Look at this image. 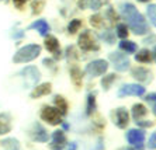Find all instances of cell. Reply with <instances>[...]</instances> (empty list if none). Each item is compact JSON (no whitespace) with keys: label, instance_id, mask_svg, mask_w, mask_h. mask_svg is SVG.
Listing matches in <instances>:
<instances>
[{"label":"cell","instance_id":"cell-1","mask_svg":"<svg viewBox=\"0 0 156 150\" xmlns=\"http://www.w3.org/2000/svg\"><path fill=\"white\" fill-rule=\"evenodd\" d=\"M121 14H122L124 20L127 21L128 27H129L131 31L135 35H145L149 31V27H148V22H146L145 17L135 9L134 4H131V3L122 4Z\"/></svg>","mask_w":156,"mask_h":150},{"label":"cell","instance_id":"cell-2","mask_svg":"<svg viewBox=\"0 0 156 150\" xmlns=\"http://www.w3.org/2000/svg\"><path fill=\"white\" fill-rule=\"evenodd\" d=\"M41 53V46L37 44L26 45L21 49H18L13 56V62L14 63H27L34 60L35 58H38Z\"/></svg>","mask_w":156,"mask_h":150},{"label":"cell","instance_id":"cell-3","mask_svg":"<svg viewBox=\"0 0 156 150\" xmlns=\"http://www.w3.org/2000/svg\"><path fill=\"white\" fill-rule=\"evenodd\" d=\"M79 46L84 52L98 51L100 49L97 41H96V37L91 34V31H83L82 32V35L79 37Z\"/></svg>","mask_w":156,"mask_h":150},{"label":"cell","instance_id":"cell-4","mask_svg":"<svg viewBox=\"0 0 156 150\" xmlns=\"http://www.w3.org/2000/svg\"><path fill=\"white\" fill-rule=\"evenodd\" d=\"M107 69H108V63L105 62L104 59H97V60H93L86 66V73L90 77H98L103 76L107 72Z\"/></svg>","mask_w":156,"mask_h":150},{"label":"cell","instance_id":"cell-5","mask_svg":"<svg viewBox=\"0 0 156 150\" xmlns=\"http://www.w3.org/2000/svg\"><path fill=\"white\" fill-rule=\"evenodd\" d=\"M41 118L49 125H59L62 122V114L59 112L58 108L54 107H44L41 111Z\"/></svg>","mask_w":156,"mask_h":150},{"label":"cell","instance_id":"cell-6","mask_svg":"<svg viewBox=\"0 0 156 150\" xmlns=\"http://www.w3.org/2000/svg\"><path fill=\"white\" fill-rule=\"evenodd\" d=\"M108 59L111 60V63H113L114 69L118 70V72H125L131 65L128 56L121 53V52H111L108 55Z\"/></svg>","mask_w":156,"mask_h":150},{"label":"cell","instance_id":"cell-7","mask_svg":"<svg viewBox=\"0 0 156 150\" xmlns=\"http://www.w3.org/2000/svg\"><path fill=\"white\" fill-rule=\"evenodd\" d=\"M20 74L26 79V86L27 87H33V86H35V83L40 80V77H41L40 70L37 69V67H34V66H27L26 69H23L21 72H20Z\"/></svg>","mask_w":156,"mask_h":150},{"label":"cell","instance_id":"cell-8","mask_svg":"<svg viewBox=\"0 0 156 150\" xmlns=\"http://www.w3.org/2000/svg\"><path fill=\"white\" fill-rule=\"evenodd\" d=\"M145 94V87H142L139 84H125L118 90V97L122 98V97H127V95H144Z\"/></svg>","mask_w":156,"mask_h":150},{"label":"cell","instance_id":"cell-9","mask_svg":"<svg viewBox=\"0 0 156 150\" xmlns=\"http://www.w3.org/2000/svg\"><path fill=\"white\" fill-rule=\"evenodd\" d=\"M131 74L135 80L141 81V83H151L152 81V73L149 72L145 67H141V66H136L131 70Z\"/></svg>","mask_w":156,"mask_h":150},{"label":"cell","instance_id":"cell-10","mask_svg":"<svg viewBox=\"0 0 156 150\" xmlns=\"http://www.w3.org/2000/svg\"><path fill=\"white\" fill-rule=\"evenodd\" d=\"M127 140L129 145H134V146H141L144 140H145V132L142 129H129L127 132Z\"/></svg>","mask_w":156,"mask_h":150},{"label":"cell","instance_id":"cell-11","mask_svg":"<svg viewBox=\"0 0 156 150\" xmlns=\"http://www.w3.org/2000/svg\"><path fill=\"white\" fill-rule=\"evenodd\" d=\"M66 143H68V140H66L65 133L62 131H56L52 135V142L49 145V147H51V150H63Z\"/></svg>","mask_w":156,"mask_h":150},{"label":"cell","instance_id":"cell-12","mask_svg":"<svg viewBox=\"0 0 156 150\" xmlns=\"http://www.w3.org/2000/svg\"><path fill=\"white\" fill-rule=\"evenodd\" d=\"M31 136H33V139L34 140H37V142H48V132H47V129L44 128L41 124H34V126H33V131H31Z\"/></svg>","mask_w":156,"mask_h":150},{"label":"cell","instance_id":"cell-13","mask_svg":"<svg viewBox=\"0 0 156 150\" xmlns=\"http://www.w3.org/2000/svg\"><path fill=\"white\" fill-rule=\"evenodd\" d=\"M128 122H129V115H128L127 110H125V108H118V110L115 111L114 124H115L118 128L124 129V128H127Z\"/></svg>","mask_w":156,"mask_h":150},{"label":"cell","instance_id":"cell-14","mask_svg":"<svg viewBox=\"0 0 156 150\" xmlns=\"http://www.w3.org/2000/svg\"><path fill=\"white\" fill-rule=\"evenodd\" d=\"M45 48H47L48 51L54 53L55 58H59L61 55V48H59V41L54 37V35H48L45 38Z\"/></svg>","mask_w":156,"mask_h":150},{"label":"cell","instance_id":"cell-15","mask_svg":"<svg viewBox=\"0 0 156 150\" xmlns=\"http://www.w3.org/2000/svg\"><path fill=\"white\" fill-rule=\"evenodd\" d=\"M52 90V86L49 83H42V84L37 86L35 88L31 93V98H38V97H42V95H48Z\"/></svg>","mask_w":156,"mask_h":150},{"label":"cell","instance_id":"cell-16","mask_svg":"<svg viewBox=\"0 0 156 150\" xmlns=\"http://www.w3.org/2000/svg\"><path fill=\"white\" fill-rule=\"evenodd\" d=\"M28 29H37L41 35H47L48 31H49V26H48V22L45 20H37L33 24H30Z\"/></svg>","mask_w":156,"mask_h":150},{"label":"cell","instance_id":"cell-17","mask_svg":"<svg viewBox=\"0 0 156 150\" xmlns=\"http://www.w3.org/2000/svg\"><path fill=\"white\" fill-rule=\"evenodd\" d=\"M11 131L10 115L7 114H0V135H6Z\"/></svg>","mask_w":156,"mask_h":150},{"label":"cell","instance_id":"cell-18","mask_svg":"<svg viewBox=\"0 0 156 150\" xmlns=\"http://www.w3.org/2000/svg\"><path fill=\"white\" fill-rule=\"evenodd\" d=\"M80 9H90V10H98L101 7V0H79L77 3Z\"/></svg>","mask_w":156,"mask_h":150},{"label":"cell","instance_id":"cell-19","mask_svg":"<svg viewBox=\"0 0 156 150\" xmlns=\"http://www.w3.org/2000/svg\"><path fill=\"white\" fill-rule=\"evenodd\" d=\"M146 112H148V110H146V107L144 105V104H135V105L132 107V117H134L135 122L141 121V118L145 117Z\"/></svg>","mask_w":156,"mask_h":150},{"label":"cell","instance_id":"cell-20","mask_svg":"<svg viewBox=\"0 0 156 150\" xmlns=\"http://www.w3.org/2000/svg\"><path fill=\"white\" fill-rule=\"evenodd\" d=\"M54 103H55V105H56V108L59 110V112H61L62 115H66V112H68V103H66V100L63 98L62 95H55Z\"/></svg>","mask_w":156,"mask_h":150},{"label":"cell","instance_id":"cell-21","mask_svg":"<svg viewBox=\"0 0 156 150\" xmlns=\"http://www.w3.org/2000/svg\"><path fill=\"white\" fill-rule=\"evenodd\" d=\"M120 48H121V51L127 52V53H135L136 49H138L135 42H132V41H125V39L120 42Z\"/></svg>","mask_w":156,"mask_h":150},{"label":"cell","instance_id":"cell-22","mask_svg":"<svg viewBox=\"0 0 156 150\" xmlns=\"http://www.w3.org/2000/svg\"><path fill=\"white\" fill-rule=\"evenodd\" d=\"M135 59H136V62L149 63L152 60V55H151V52H149L148 49H141V51L135 55Z\"/></svg>","mask_w":156,"mask_h":150},{"label":"cell","instance_id":"cell-23","mask_svg":"<svg viewBox=\"0 0 156 150\" xmlns=\"http://www.w3.org/2000/svg\"><path fill=\"white\" fill-rule=\"evenodd\" d=\"M70 79H72V81L75 83L76 87H80V84H82V72H80L79 67L73 66L70 69Z\"/></svg>","mask_w":156,"mask_h":150},{"label":"cell","instance_id":"cell-24","mask_svg":"<svg viewBox=\"0 0 156 150\" xmlns=\"http://www.w3.org/2000/svg\"><path fill=\"white\" fill-rule=\"evenodd\" d=\"M96 110V95L94 94H89L87 95V107H86V112L87 115H91Z\"/></svg>","mask_w":156,"mask_h":150},{"label":"cell","instance_id":"cell-25","mask_svg":"<svg viewBox=\"0 0 156 150\" xmlns=\"http://www.w3.org/2000/svg\"><path fill=\"white\" fill-rule=\"evenodd\" d=\"M2 146L6 147L7 150H20L18 140H16V139H4L2 142Z\"/></svg>","mask_w":156,"mask_h":150},{"label":"cell","instance_id":"cell-26","mask_svg":"<svg viewBox=\"0 0 156 150\" xmlns=\"http://www.w3.org/2000/svg\"><path fill=\"white\" fill-rule=\"evenodd\" d=\"M115 79H117L115 74H107V76H104V79L101 80V86H103V88H104L105 91L110 90V87H111V84H113V81H115Z\"/></svg>","mask_w":156,"mask_h":150},{"label":"cell","instance_id":"cell-27","mask_svg":"<svg viewBox=\"0 0 156 150\" xmlns=\"http://www.w3.org/2000/svg\"><path fill=\"white\" fill-rule=\"evenodd\" d=\"M146 13H148V17L151 20V22L156 27V4H149Z\"/></svg>","mask_w":156,"mask_h":150},{"label":"cell","instance_id":"cell-28","mask_svg":"<svg viewBox=\"0 0 156 150\" xmlns=\"http://www.w3.org/2000/svg\"><path fill=\"white\" fill-rule=\"evenodd\" d=\"M145 101L149 104V107L152 108L153 114L156 115V93H151V94H148L145 97Z\"/></svg>","mask_w":156,"mask_h":150},{"label":"cell","instance_id":"cell-29","mask_svg":"<svg viewBox=\"0 0 156 150\" xmlns=\"http://www.w3.org/2000/svg\"><path fill=\"white\" fill-rule=\"evenodd\" d=\"M80 27H82V21L80 20H72L69 22V26H68V31H69V34H76Z\"/></svg>","mask_w":156,"mask_h":150},{"label":"cell","instance_id":"cell-30","mask_svg":"<svg viewBox=\"0 0 156 150\" xmlns=\"http://www.w3.org/2000/svg\"><path fill=\"white\" fill-rule=\"evenodd\" d=\"M117 35L120 38H122V39H125L128 37V28L125 24H118L117 26Z\"/></svg>","mask_w":156,"mask_h":150},{"label":"cell","instance_id":"cell-31","mask_svg":"<svg viewBox=\"0 0 156 150\" xmlns=\"http://www.w3.org/2000/svg\"><path fill=\"white\" fill-rule=\"evenodd\" d=\"M101 38L103 39L105 41V42H107V44H114V41H115V37H114V34H113V31H104V32L101 34Z\"/></svg>","mask_w":156,"mask_h":150},{"label":"cell","instance_id":"cell-32","mask_svg":"<svg viewBox=\"0 0 156 150\" xmlns=\"http://www.w3.org/2000/svg\"><path fill=\"white\" fill-rule=\"evenodd\" d=\"M103 17L101 15H93V17H91L90 19V24L93 27H96V28H101L103 27V22H104V20H101Z\"/></svg>","mask_w":156,"mask_h":150},{"label":"cell","instance_id":"cell-33","mask_svg":"<svg viewBox=\"0 0 156 150\" xmlns=\"http://www.w3.org/2000/svg\"><path fill=\"white\" fill-rule=\"evenodd\" d=\"M31 7H33L34 14H35V13H41V10H42V7H44V2H34Z\"/></svg>","mask_w":156,"mask_h":150},{"label":"cell","instance_id":"cell-34","mask_svg":"<svg viewBox=\"0 0 156 150\" xmlns=\"http://www.w3.org/2000/svg\"><path fill=\"white\" fill-rule=\"evenodd\" d=\"M148 147L151 150L156 149V132H153V135L149 138V142H148Z\"/></svg>","mask_w":156,"mask_h":150},{"label":"cell","instance_id":"cell-35","mask_svg":"<svg viewBox=\"0 0 156 150\" xmlns=\"http://www.w3.org/2000/svg\"><path fill=\"white\" fill-rule=\"evenodd\" d=\"M136 124L139 125V126H144V128H149V126H152L153 122L148 121V122H144V121H136Z\"/></svg>","mask_w":156,"mask_h":150},{"label":"cell","instance_id":"cell-36","mask_svg":"<svg viewBox=\"0 0 156 150\" xmlns=\"http://www.w3.org/2000/svg\"><path fill=\"white\" fill-rule=\"evenodd\" d=\"M27 2H28V0H13V3H14L18 9H21L23 6H24V4L27 3Z\"/></svg>","mask_w":156,"mask_h":150},{"label":"cell","instance_id":"cell-37","mask_svg":"<svg viewBox=\"0 0 156 150\" xmlns=\"http://www.w3.org/2000/svg\"><path fill=\"white\" fill-rule=\"evenodd\" d=\"M153 41H155V37H153V35H152V37H151V38H146V39H145V42H146V44H152Z\"/></svg>","mask_w":156,"mask_h":150},{"label":"cell","instance_id":"cell-38","mask_svg":"<svg viewBox=\"0 0 156 150\" xmlns=\"http://www.w3.org/2000/svg\"><path fill=\"white\" fill-rule=\"evenodd\" d=\"M76 147H77L76 143H70V146H69V149L68 150H76Z\"/></svg>","mask_w":156,"mask_h":150},{"label":"cell","instance_id":"cell-39","mask_svg":"<svg viewBox=\"0 0 156 150\" xmlns=\"http://www.w3.org/2000/svg\"><path fill=\"white\" fill-rule=\"evenodd\" d=\"M153 56H155V60H156V46H155V49H153Z\"/></svg>","mask_w":156,"mask_h":150},{"label":"cell","instance_id":"cell-40","mask_svg":"<svg viewBox=\"0 0 156 150\" xmlns=\"http://www.w3.org/2000/svg\"><path fill=\"white\" fill-rule=\"evenodd\" d=\"M138 2H141V3H146V2H149V0H138Z\"/></svg>","mask_w":156,"mask_h":150},{"label":"cell","instance_id":"cell-41","mask_svg":"<svg viewBox=\"0 0 156 150\" xmlns=\"http://www.w3.org/2000/svg\"><path fill=\"white\" fill-rule=\"evenodd\" d=\"M121 150H132V149H129V147H124V149H121Z\"/></svg>","mask_w":156,"mask_h":150}]
</instances>
